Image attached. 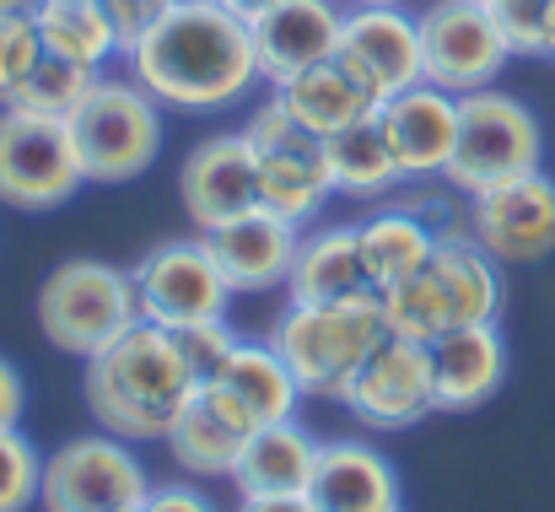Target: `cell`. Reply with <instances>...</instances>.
I'll list each match as a JSON object with an SVG mask.
<instances>
[{
  "label": "cell",
  "mask_w": 555,
  "mask_h": 512,
  "mask_svg": "<svg viewBox=\"0 0 555 512\" xmlns=\"http://www.w3.org/2000/svg\"><path fill=\"white\" fill-rule=\"evenodd\" d=\"M152 491L146 464L125 437H76L43 459V512H141Z\"/></svg>",
  "instance_id": "10"
},
{
  "label": "cell",
  "mask_w": 555,
  "mask_h": 512,
  "mask_svg": "<svg viewBox=\"0 0 555 512\" xmlns=\"http://www.w3.org/2000/svg\"><path fill=\"white\" fill-rule=\"evenodd\" d=\"M243 136H248V146L259 157V205L264 210H275V216H286V221L302 227L308 216H319L330 205L335 178H330V163H324V141L308 136L281 108L275 92L248 114Z\"/></svg>",
  "instance_id": "8"
},
{
  "label": "cell",
  "mask_w": 555,
  "mask_h": 512,
  "mask_svg": "<svg viewBox=\"0 0 555 512\" xmlns=\"http://www.w3.org/2000/svg\"><path fill=\"white\" fill-rule=\"evenodd\" d=\"M65 130L87 183H130L163 152V103L135 76H103Z\"/></svg>",
  "instance_id": "5"
},
{
  "label": "cell",
  "mask_w": 555,
  "mask_h": 512,
  "mask_svg": "<svg viewBox=\"0 0 555 512\" xmlns=\"http://www.w3.org/2000/svg\"><path fill=\"white\" fill-rule=\"evenodd\" d=\"M324 163H330V178H335V194H351V200H377L393 183H404L377 114L351 125V130H340V136H330L324 141Z\"/></svg>",
  "instance_id": "29"
},
{
  "label": "cell",
  "mask_w": 555,
  "mask_h": 512,
  "mask_svg": "<svg viewBox=\"0 0 555 512\" xmlns=\"http://www.w3.org/2000/svg\"><path fill=\"white\" fill-rule=\"evenodd\" d=\"M254 432L259 426L237 410V399H227L216 383H199L163 443L173 448V464L184 475H232L237 459H243V443Z\"/></svg>",
  "instance_id": "21"
},
{
  "label": "cell",
  "mask_w": 555,
  "mask_h": 512,
  "mask_svg": "<svg viewBox=\"0 0 555 512\" xmlns=\"http://www.w3.org/2000/svg\"><path fill=\"white\" fill-rule=\"evenodd\" d=\"M173 5H221V0H173Z\"/></svg>",
  "instance_id": "42"
},
{
  "label": "cell",
  "mask_w": 555,
  "mask_h": 512,
  "mask_svg": "<svg viewBox=\"0 0 555 512\" xmlns=\"http://www.w3.org/2000/svg\"><path fill=\"white\" fill-rule=\"evenodd\" d=\"M351 5H399V0H351Z\"/></svg>",
  "instance_id": "43"
},
{
  "label": "cell",
  "mask_w": 555,
  "mask_h": 512,
  "mask_svg": "<svg viewBox=\"0 0 555 512\" xmlns=\"http://www.w3.org/2000/svg\"><path fill=\"white\" fill-rule=\"evenodd\" d=\"M275 98H281V108H286L308 136H319V141H330V136L362 125V119H372V114L383 108V98L372 92L340 54L324 60V65H308V71L286 76V81L275 87Z\"/></svg>",
  "instance_id": "22"
},
{
  "label": "cell",
  "mask_w": 555,
  "mask_h": 512,
  "mask_svg": "<svg viewBox=\"0 0 555 512\" xmlns=\"http://www.w3.org/2000/svg\"><path fill=\"white\" fill-rule=\"evenodd\" d=\"M173 0H103V11H108V22H114V33H119V49L130 54L152 27H157V16L168 11Z\"/></svg>",
  "instance_id": "35"
},
{
  "label": "cell",
  "mask_w": 555,
  "mask_h": 512,
  "mask_svg": "<svg viewBox=\"0 0 555 512\" xmlns=\"http://www.w3.org/2000/svg\"><path fill=\"white\" fill-rule=\"evenodd\" d=\"M377 125L388 136V152L404 178H448L453 146H459V98L415 81L393 98H383Z\"/></svg>",
  "instance_id": "16"
},
{
  "label": "cell",
  "mask_w": 555,
  "mask_h": 512,
  "mask_svg": "<svg viewBox=\"0 0 555 512\" xmlns=\"http://www.w3.org/2000/svg\"><path fill=\"white\" fill-rule=\"evenodd\" d=\"M103 81V71H87V65H76V60H60V54H38V65L27 71V81L16 87V98L5 103V108H27V114H43V119H70L87 98H92V87Z\"/></svg>",
  "instance_id": "30"
},
{
  "label": "cell",
  "mask_w": 555,
  "mask_h": 512,
  "mask_svg": "<svg viewBox=\"0 0 555 512\" xmlns=\"http://www.w3.org/2000/svg\"><path fill=\"white\" fill-rule=\"evenodd\" d=\"M227 399H237V410L254 421V426H275V421H292L297 415V399H302V388H297V377H292V367L275 356V345H243L221 361V372L210 377Z\"/></svg>",
  "instance_id": "26"
},
{
  "label": "cell",
  "mask_w": 555,
  "mask_h": 512,
  "mask_svg": "<svg viewBox=\"0 0 555 512\" xmlns=\"http://www.w3.org/2000/svg\"><path fill=\"white\" fill-rule=\"evenodd\" d=\"M431 361V399L437 410H475L507 377V345L496 324H464L426 345Z\"/></svg>",
  "instance_id": "20"
},
{
  "label": "cell",
  "mask_w": 555,
  "mask_h": 512,
  "mask_svg": "<svg viewBox=\"0 0 555 512\" xmlns=\"http://www.w3.org/2000/svg\"><path fill=\"white\" fill-rule=\"evenodd\" d=\"M415 22H421V71L431 87H442L453 98L496 87L502 65L513 60L486 0H437Z\"/></svg>",
  "instance_id": "11"
},
{
  "label": "cell",
  "mask_w": 555,
  "mask_h": 512,
  "mask_svg": "<svg viewBox=\"0 0 555 512\" xmlns=\"http://www.w3.org/2000/svg\"><path fill=\"white\" fill-rule=\"evenodd\" d=\"M38 324L70 356L108 350L125 330L141 324L130 270L103 265V259H65L60 270H49V281L38 292Z\"/></svg>",
  "instance_id": "6"
},
{
  "label": "cell",
  "mask_w": 555,
  "mask_h": 512,
  "mask_svg": "<svg viewBox=\"0 0 555 512\" xmlns=\"http://www.w3.org/2000/svg\"><path fill=\"white\" fill-rule=\"evenodd\" d=\"M199 377L179 350L173 330L157 324H135L98 356H87V405L98 415L103 432L125 437V443H152L168 437L173 421L184 415L194 399Z\"/></svg>",
  "instance_id": "2"
},
{
  "label": "cell",
  "mask_w": 555,
  "mask_h": 512,
  "mask_svg": "<svg viewBox=\"0 0 555 512\" xmlns=\"http://www.w3.org/2000/svg\"><path fill=\"white\" fill-rule=\"evenodd\" d=\"M540 157H545L540 119L513 92L480 87V92L459 98V146H453V163H448L453 189H464V194L496 189L507 178L540 172Z\"/></svg>",
  "instance_id": "7"
},
{
  "label": "cell",
  "mask_w": 555,
  "mask_h": 512,
  "mask_svg": "<svg viewBox=\"0 0 555 512\" xmlns=\"http://www.w3.org/2000/svg\"><path fill=\"white\" fill-rule=\"evenodd\" d=\"M372 276L362 259V238L357 227H319L297 243L292 276H286V297L292 303H351L367 297Z\"/></svg>",
  "instance_id": "24"
},
{
  "label": "cell",
  "mask_w": 555,
  "mask_h": 512,
  "mask_svg": "<svg viewBox=\"0 0 555 512\" xmlns=\"http://www.w3.org/2000/svg\"><path fill=\"white\" fill-rule=\"evenodd\" d=\"M496 313H502V270L475 238H437L431 259L393 292H383L388 335L421 345L464 324H496Z\"/></svg>",
  "instance_id": "3"
},
{
  "label": "cell",
  "mask_w": 555,
  "mask_h": 512,
  "mask_svg": "<svg viewBox=\"0 0 555 512\" xmlns=\"http://www.w3.org/2000/svg\"><path fill=\"white\" fill-rule=\"evenodd\" d=\"M87 172L76 163L70 130L60 119L0 108V205L11 210H54L65 205Z\"/></svg>",
  "instance_id": "12"
},
{
  "label": "cell",
  "mask_w": 555,
  "mask_h": 512,
  "mask_svg": "<svg viewBox=\"0 0 555 512\" xmlns=\"http://www.w3.org/2000/svg\"><path fill=\"white\" fill-rule=\"evenodd\" d=\"M38 54H43V38H38L33 16H0V108L16 98V87L27 81Z\"/></svg>",
  "instance_id": "32"
},
{
  "label": "cell",
  "mask_w": 555,
  "mask_h": 512,
  "mask_svg": "<svg viewBox=\"0 0 555 512\" xmlns=\"http://www.w3.org/2000/svg\"><path fill=\"white\" fill-rule=\"evenodd\" d=\"M38 0H0V16H33Z\"/></svg>",
  "instance_id": "40"
},
{
  "label": "cell",
  "mask_w": 555,
  "mask_h": 512,
  "mask_svg": "<svg viewBox=\"0 0 555 512\" xmlns=\"http://www.w3.org/2000/svg\"><path fill=\"white\" fill-rule=\"evenodd\" d=\"M486 5L513 54H545V27H551L555 0H486Z\"/></svg>",
  "instance_id": "33"
},
{
  "label": "cell",
  "mask_w": 555,
  "mask_h": 512,
  "mask_svg": "<svg viewBox=\"0 0 555 512\" xmlns=\"http://www.w3.org/2000/svg\"><path fill=\"white\" fill-rule=\"evenodd\" d=\"M130 76L179 114L232 108L248 87H259L254 27L227 5H168L157 27L125 54Z\"/></svg>",
  "instance_id": "1"
},
{
  "label": "cell",
  "mask_w": 555,
  "mask_h": 512,
  "mask_svg": "<svg viewBox=\"0 0 555 512\" xmlns=\"http://www.w3.org/2000/svg\"><path fill=\"white\" fill-rule=\"evenodd\" d=\"M340 405L362 426H377V432H399V426L426 421L437 410L426 345L404 341V335H383L362 356V367L351 372V383L340 388Z\"/></svg>",
  "instance_id": "14"
},
{
  "label": "cell",
  "mask_w": 555,
  "mask_h": 512,
  "mask_svg": "<svg viewBox=\"0 0 555 512\" xmlns=\"http://www.w3.org/2000/svg\"><path fill=\"white\" fill-rule=\"evenodd\" d=\"M33 27H38V38H43L49 54L76 60L87 71H103L114 54H125L119 49V33H114V22L103 11V0H38Z\"/></svg>",
  "instance_id": "28"
},
{
  "label": "cell",
  "mask_w": 555,
  "mask_h": 512,
  "mask_svg": "<svg viewBox=\"0 0 555 512\" xmlns=\"http://www.w3.org/2000/svg\"><path fill=\"white\" fill-rule=\"evenodd\" d=\"M205 248L216 254L221 276L232 292H270L292 276V259H297V243H302V227L254 205L248 216L227 221V227H210L199 232Z\"/></svg>",
  "instance_id": "19"
},
{
  "label": "cell",
  "mask_w": 555,
  "mask_h": 512,
  "mask_svg": "<svg viewBox=\"0 0 555 512\" xmlns=\"http://www.w3.org/2000/svg\"><path fill=\"white\" fill-rule=\"evenodd\" d=\"M179 350H184V361L194 367V377H199V383H210V377L221 372V361L237 350V335H232L221 319H210V324L179 330Z\"/></svg>",
  "instance_id": "34"
},
{
  "label": "cell",
  "mask_w": 555,
  "mask_h": 512,
  "mask_svg": "<svg viewBox=\"0 0 555 512\" xmlns=\"http://www.w3.org/2000/svg\"><path fill=\"white\" fill-rule=\"evenodd\" d=\"M130 281H135L141 319L157 330H173V335L210 324V319H227V303H232V286H227L216 254L205 248V238L157 243L146 259H135Z\"/></svg>",
  "instance_id": "9"
},
{
  "label": "cell",
  "mask_w": 555,
  "mask_h": 512,
  "mask_svg": "<svg viewBox=\"0 0 555 512\" xmlns=\"http://www.w3.org/2000/svg\"><path fill=\"white\" fill-rule=\"evenodd\" d=\"M313 512H399V475L372 443H324L313 481H308Z\"/></svg>",
  "instance_id": "23"
},
{
  "label": "cell",
  "mask_w": 555,
  "mask_h": 512,
  "mask_svg": "<svg viewBox=\"0 0 555 512\" xmlns=\"http://www.w3.org/2000/svg\"><path fill=\"white\" fill-rule=\"evenodd\" d=\"M237 512H313L308 497H243Z\"/></svg>",
  "instance_id": "38"
},
{
  "label": "cell",
  "mask_w": 555,
  "mask_h": 512,
  "mask_svg": "<svg viewBox=\"0 0 555 512\" xmlns=\"http://www.w3.org/2000/svg\"><path fill=\"white\" fill-rule=\"evenodd\" d=\"M43 491V459L38 448L16 432L0 426V512H27Z\"/></svg>",
  "instance_id": "31"
},
{
  "label": "cell",
  "mask_w": 555,
  "mask_h": 512,
  "mask_svg": "<svg viewBox=\"0 0 555 512\" xmlns=\"http://www.w3.org/2000/svg\"><path fill=\"white\" fill-rule=\"evenodd\" d=\"M141 512H216V502L205 497V491H194V486H152L146 491V502H141Z\"/></svg>",
  "instance_id": "36"
},
{
  "label": "cell",
  "mask_w": 555,
  "mask_h": 512,
  "mask_svg": "<svg viewBox=\"0 0 555 512\" xmlns=\"http://www.w3.org/2000/svg\"><path fill=\"white\" fill-rule=\"evenodd\" d=\"M383 335H388L383 297L367 292L351 303H286V313L270 330V345L292 367L302 394L340 399V388L351 383V372Z\"/></svg>",
  "instance_id": "4"
},
{
  "label": "cell",
  "mask_w": 555,
  "mask_h": 512,
  "mask_svg": "<svg viewBox=\"0 0 555 512\" xmlns=\"http://www.w3.org/2000/svg\"><path fill=\"white\" fill-rule=\"evenodd\" d=\"M179 200L199 232L227 227L259 205V157L243 130L199 141L179 168Z\"/></svg>",
  "instance_id": "15"
},
{
  "label": "cell",
  "mask_w": 555,
  "mask_h": 512,
  "mask_svg": "<svg viewBox=\"0 0 555 512\" xmlns=\"http://www.w3.org/2000/svg\"><path fill=\"white\" fill-rule=\"evenodd\" d=\"M545 54L555 60V5H551V27H545Z\"/></svg>",
  "instance_id": "41"
},
{
  "label": "cell",
  "mask_w": 555,
  "mask_h": 512,
  "mask_svg": "<svg viewBox=\"0 0 555 512\" xmlns=\"http://www.w3.org/2000/svg\"><path fill=\"white\" fill-rule=\"evenodd\" d=\"M340 60L377 98H393V92L426 81V71H421V22L399 5H351L346 22H340Z\"/></svg>",
  "instance_id": "17"
},
{
  "label": "cell",
  "mask_w": 555,
  "mask_h": 512,
  "mask_svg": "<svg viewBox=\"0 0 555 512\" xmlns=\"http://www.w3.org/2000/svg\"><path fill=\"white\" fill-rule=\"evenodd\" d=\"M221 5H227V11H237L243 22H254V16H264L270 5H281V0H221Z\"/></svg>",
  "instance_id": "39"
},
{
  "label": "cell",
  "mask_w": 555,
  "mask_h": 512,
  "mask_svg": "<svg viewBox=\"0 0 555 512\" xmlns=\"http://www.w3.org/2000/svg\"><path fill=\"white\" fill-rule=\"evenodd\" d=\"M340 0H281L264 16H254V54H259V76L270 87H281L286 76L324 65L340 54Z\"/></svg>",
  "instance_id": "18"
},
{
  "label": "cell",
  "mask_w": 555,
  "mask_h": 512,
  "mask_svg": "<svg viewBox=\"0 0 555 512\" xmlns=\"http://www.w3.org/2000/svg\"><path fill=\"white\" fill-rule=\"evenodd\" d=\"M319 448H324V443H313L297 421L259 426V432L243 443V459H237V470H232L237 497H308Z\"/></svg>",
  "instance_id": "25"
},
{
  "label": "cell",
  "mask_w": 555,
  "mask_h": 512,
  "mask_svg": "<svg viewBox=\"0 0 555 512\" xmlns=\"http://www.w3.org/2000/svg\"><path fill=\"white\" fill-rule=\"evenodd\" d=\"M357 238H362V259H367V276H372V292L377 297L393 292L399 281H410L431 259V248H437V227L421 221L404 205H388V210L367 216L357 227Z\"/></svg>",
  "instance_id": "27"
},
{
  "label": "cell",
  "mask_w": 555,
  "mask_h": 512,
  "mask_svg": "<svg viewBox=\"0 0 555 512\" xmlns=\"http://www.w3.org/2000/svg\"><path fill=\"white\" fill-rule=\"evenodd\" d=\"M22 399H27L22 394V372L0 356V426H16L22 421Z\"/></svg>",
  "instance_id": "37"
},
{
  "label": "cell",
  "mask_w": 555,
  "mask_h": 512,
  "mask_svg": "<svg viewBox=\"0 0 555 512\" xmlns=\"http://www.w3.org/2000/svg\"><path fill=\"white\" fill-rule=\"evenodd\" d=\"M469 238L496 265H540L555 254V178L524 172L469 194Z\"/></svg>",
  "instance_id": "13"
}]
</instances>
